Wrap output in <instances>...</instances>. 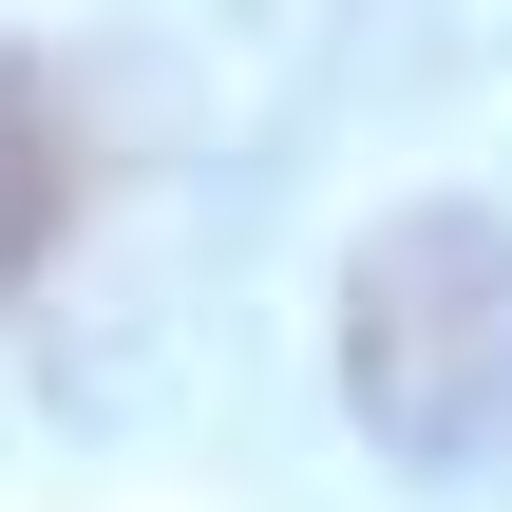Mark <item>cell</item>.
Instances as JSON below:
<instances>
[{
  "instance_id": "cell-1",
  "label": "cell",
  "mask_w": 512,
  "mask_h": 512,
  "mask_svg": "<svg viewBox=\"0 0 512 512\" xmlns=\"http://www.w3.org/2000/svg\"><path fill=\"white\" fill-rule=\"evenodd\" d=\"M342 399L418 475H494L512 456V228L494 209H418V228L361 247V285H342Z\"/></svg>"
},
{
  "instance_id": "cell-2",
  "label": "cell",
  "mask_w": 512,
  "mask_h": 512,
  "mask_svg": "<svg viewBox=\"0 0 512 512\" xmlns=\"http://www.w3.org/2000/svg\"><path fill=\"white\" fill-rule=\"evenodd\" d=\"M57 209H76V133H57V95L0 57V285L57 247Z\"/></svg>"
}]
</instances>
